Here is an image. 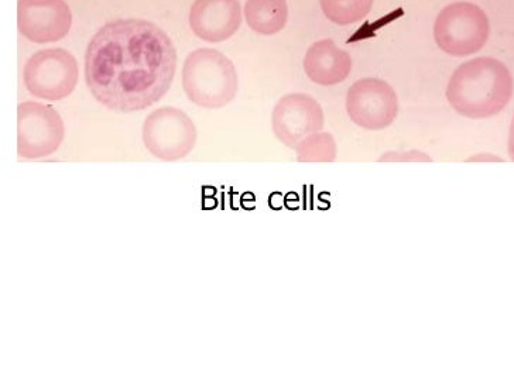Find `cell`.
<instances>
[{"mask_svg": "<svg viewBox=\"0 0 514 385\" xmlns=\"http://www.w3.org/2000/svg\"><path fill=\"white\" fill-rule=\"evenodd\" d=\"M197 137L190 116L171 106L154 110L143 125V143L161 161L183 160L194 150Z\"/></svg>", "mask_w": 514, "mask_h": 385, "instance_id": "7", "label": "cell"}, {"mask_svg": "<svg viewBox=\"0 0 514 385\" xmlns=\"http://www.w3.org/2000/svg\"><path fill=\"white\" fill-rule=\"evenodd\" d=\"M60 113L39 102H23L17 108V154L27 160L46 158L64 142Z\"/></svg>", "mask_w": 514, "mask_h": 385, "instance_id": "6", "label": "cell"}, {"mask_svg": "<svg viewBox=\"0 0 514 385\" xmlns=\"http://www.w3.org/2000/svg\"><path fill=\"white\" fill-rule=\"evenodd\" d=\"M375 0H320L322 13L338 26H351L369 15Z\"/></svg>", "mask_w": 514, "mask_h": 385, "instance_id": "15", "label": "cell"}, {"mask_svg": "<svg viewBox=\"0 0 514 385\" xmlns=\"http://www.w3.org/2000/svg\"><path fill=\"white\" fill-rule=\"evenodd\" d=\"M488 33L485 13L472 3H451L435 19V43L452 57H466L481 50Z\"/></svg>", "mask_w": 514, "mask_h": 385, "instance_id": "4", "label": "cell"}, {"mask_svg": "<svg viewBox=\"0 0 514 385\" xmlns=\"http://www.w3.org/2000/svg\"><path fill=\"white\" fill-rule=\"evenodd\" d=\"M304 71L311 82L321 87H334L348 79L352 71V57L334 40L317 41L304 57Z\"/></svg>", "mask_w": 514, "mask_h": 385, "instance_id": "12", "label": "cell"}, {"mask_svg": "<svg viewBox=\"0 0 514 385\" xmlns=\"http://www.w3.org/2000/svg\"><path fill=\"white\" fill-rule=\"evenodd\" d=\"M78 77L77 60L63 48H47L33 54L23 72L27 91L50 102L61 101L73 94Z\"/></svg>", "mask_w": 514, "mask_h": 385, "instance_id": "5", "label": "cell"}, {"mask_svg": "<svg viewBox=\"0 0 514 385\" xmlns=\"http://www.w3.org/2000/svg\"><path fill=\"white\" fill-rule=\"evenodd\" d=\"M243 12L250 29L262 36L282 32L289 20L287 0H248Z\"/></svg>", "mask_w": 514, "mask_h": 385, "instance_id": "13", "label": "cell"}, {"mask_svg": "<svg viewBox=\"0 0 514 385\" xmlns=\"http://www.w3.org/2000/svg\"><path fill=\"white\" fill-rule=\"evenodd\" d=\"M345 108L354 125L379 132L392 126L399 116V96L383 79L362 78L348 89Z\"/></svg>", "mask_w": 514, "mask_h": 385, "instance_id": "8", "label": "cell"}, {"mask_svg": "<svg viewBox=\"0 0 514 385\" xmlns=\"http://www.w3.org/2000/svg\"><path fill=\"white\" fill-rule=\"evenodd\" d=\"M176 67L173 41L142 19L106 23L85 53L89 91L113 112H137L159 102L173 84Z\"/></svg>", "mask_w": 514, "mask_h": 385, "instance_id": "1", "label": "cell"}, {"mask_svg": "<svg viewBox=\"0 0 514 385\" xmlns=\"http://www.w3.org/2000/svg\"><path fill=\"white\" fill-rule=\"evenodd\" d=\"M183 88L191 102L205 109H221L238 94V72L232 61L214 48H198L183 67Z\"/></svg>", "mask_w": 514, "mask_h": 385, "instance_id": "3", "label": "cell"}, {"mask_svg": "<svg viewBox=\"0 0 514 385\" xmlns=\"http://www.w3.org/2000/svg\"><path fill=\"white\" fill-rule=\"evenodd\" d=\"M451 108L465 118L479 119L499 112L510 96V78L498 61L478 58L459 65L445 91Z\"/></svg>", "mask_w": 514, "mask_h": 385, "instance_id": "2", "label": "cell"}, {"mask_svg": "<svg viewBox=\"0 0 514 385\" xmlns=\"http://www.w3.org/2000/svg\"><path fill=\"white\" fill-rule=\"evenodd\" d=\"M325 125L324 110L317 99L307 94L283 96L272 113L274 136L289 149L311 134L322 132Z\"/></svg>", "mask_w": 514, "mask_h": 385, "instance_id": "9", "label": "cell"}, {"mask_svg": "<svg viewBox=\"0 0 514 385\" xmlns=\"http://www.w3.org/2000/svg\"><path fill=\"white\" fill-rule=\"evenodd\" d=\"M379 163H433L430 154L420 150L389 151L380 156Z\"/></svg>", "mask_w": 514, "mask_h": 385, "instance_id": "16", "label": "cell"}, {"mask_svg": "<svg viewBox=\"0 0 514 385\" xmlns=\"http://www.w3.org/2000/svg\"><path fill=\"white\" fill-rule=\"evenodd\" d=\"M242 24L239 0H195L191 6L190 26L195 36L208 43L231 39Z\"/></svg>", "mask_w": 514, "mask_h": 385, "instance_id": "11", "label": "cell"}, {"mask_svg": "<svg viewBox=\"0 0 514 385\" xmlns=\"http://www.w3.org/2000/svg\"><path fill=\"white\" fill-rule=\"evenodd\" d=\"M73 13L64 0H19L17 26L27 40L37 44L56 43L71 30Z\"/></svg>", "mask_w": 514, "mask_h": 385, "instance_id": "10", "label": "cell"}, {"mask_svg": "<svg viewBox=\"0 0 514 385\" xmlns=\"http://www.w3.org/2000/svg\"><path fill=\"white\" fill-rule=\"evenodd\" d=\"M298 163H334L338 146L334 136L327 132L311 134L296 146Z\"/></svg>", "mask_w": 514, "mask_h": 385, "instance_id": "14", "label": "cell"}]
</instances>
